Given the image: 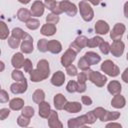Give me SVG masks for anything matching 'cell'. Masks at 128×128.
<instances>
[{"label":"cell","mask_w":128,"mask_h":128,"mask_svg":"<svg viewBox=\"0 0 128 128\" xmlns=\"http://www.w3.org/2000/svg\"><path fill=\"white\" fill-rule=\"evenodd\" d=\"M23 68H24V71L27 73H30L33 70V64H32L30 59H25L24 64H23Z\"/></svg>","instance_id":"obj_47"},{"label":"cell","mask_w":128,"mask_h":128,"mask_svg":"<svg viewBox=\"0 0 128 128\" xmlns=\"http://www.w3.org/2000/svg\"><path fill=\"white\" fill-rule=\"evenodd\" d=\"M24 55L22 54V52H16L15 54H13L12 58H11V64L15 69H20L23 67L24 64Z\"/></svg>","instance_id":"obj_14"},{"label":"cell","mask_w":128,"mask_h":128,"mask_svg":"<svg viewBox=\"0 0 128 128\" xmlns=\"http://www.w3.org/2000/svg\"><path fill=\"white\" fill-rule=\"evenodd\" d=\"M51 84L56 86V87H60L64 84L65 82V75H64V72L62 71H57L55 72L52 77H51Z\"/></svg>","instance_id":"obj_15"},{"label":"cell","mask_w":128,"mask_h":128,"mask_svg":"<svg viewBox=\"0 0 128 128\" xmlns=\"http://www.w3.org/2000/svg\"><path fill=\"white\" fill-rule=\"evenodd\" d=\"M89 70H84L82 72H80L77 75V82L78 83H86V81L88 80V75H89Z\"/></svg>","instance_id":"obj_38"},{"label":"cell","mask_w":128,"mask_h":128,"mask_svg":"<svg viewBox=\"0 0 128 128\" xmlns=\"http://www.w3.org/2000/svg\"><path fill=\"white\" fill-rule=\"evenodd\" d=\"M32 100L36 103V104H39L41 103L42 101L45 100V93L42 89H36L33 94H32Z\"/></svg>","instance_id":"obj_28"},{"label":"cell","mask_w":128,"mask_h":128,"mask_svg":"<svg viewBox=\"0 0 128 128\" xmlns=\"http://www.w3.org/2000/svg\"><path fill=\"white\" fill-rule=\"evenodd\" d=\"M66 72H67V74H68L69 76H72V77L78 75L77 68H76V66H74L73 64H71V65H69V66L66 67Z\"/></svg>","instance_id":"obj_46"},{"label":"cell","mask_w":128,"mask_h":128,"mask_svg":"<svg viewBox=\"0 0 128 128\" xmlns=\"http://www.w3.org/2000/svg\"><path fill=\"white\" fill-rule=\"evenodd\" d=\"M126 104V100L124 98V96H122L121 94H117V95H114V97L112 98L111 100V105L112 107L116 108V109H121L125 106Z\"/></svg>","instance_id":"obj_22"},{"label":"cell","mask_w":128,"mask_h":128,"mask_svg":"<svg viewBox=\"0 0 128 128\" xmlns=\"http://www.w3.org/2000/svg\"><path fill=\"white\" fill-rule=\"evenodd\" d=\"M29 74H30V80L32 82H41V81H43V80L46 79L44 77V75L37 68L36 69H33Z\"/></svg>","instance_id":"obj_27"},{"label":"cell","mask_w":128,"mask_h":128,"mask_svg":"<svg viewBox=\"0 0 128 128\" xmlns=\"http://www.w3.org/2000/svg\"><path fill=\"white\" fill-rule=\"evenodd\" d=\"M84 1H86V0H84Z\"/></svg>","instance_id":"obj_63"},{"label":"cell","mask_w":128,"mask_h":128,"mask_svg":"<svg viewBox=\"0 0 128 128\" xmlns=\"http://www.w3.org/2000/svg\"><path fill=\"white\" fill-rule=\"evenodd\" d=\"M86 83H78V86H77V92L78 93H83L86 91Z\"/></svg>","instance_id":"obj_53"},{"label":"cell","mask_w":128,"mask_h":128,"mask_svg":"<svg viewBox=\"0 0 128 128\" xmlns=\"http://www.w3.org/2000/svg\"><path fill=\"white\" fill-rule=\"evenodd\" d=\"M126 59L128 60V52H127V54H126Z\"/></svg>","instance_id":"obj_60"},{"label":"cell","mask_w":128,"mask_h":128,"mask_svg":"<svg viewBox=\"0 0 128 128\" xmlns=\"http://www.w3.org/2000/svg\"><path fill=\"white\" fill-rule=\"evenodd\" d=\"M88 80L91 81L97 87H103L107 82V77L98 71H94V70L90 69L89 75H88Z\"/></svg>","instance_id":"obj_3"},{"label":"cell","mask_w":128,"mask_h":128,"mask_svg":"<svg viewBox=\"0 0 128 128\" xmlns=\"http://www.w3.org/2000/svg\"><path fill=\"white\" fill-rule=\"evenodd\" d=\"M124 48H125V44L121 40H115L111 44L110 52L114 57H120L124 52Z\"/></svg>","instance_id":"obj_11"},{"label":"cell","mask_w":128,"mask_h":128,"mask_svg":"<svg viewBox=\"0 0 128 128\" xmlns=\"http://www.w3.org/2000/svg\"><path fill=\"white\" fill-rule=\"evenodd\" d=\"M9 33H10V32H9V29H8L7 25H6L4 22H1V23H0V38H1L2 40L7 39Z\"/></svg>","instance_id":"obj_32"},{"label":"cell","mask_w":128,"mask_h":128,"mask_svg":"<svg viewBox=\"0 0 128 128\" xmlns=\"http://www.w3.org/2000/svg\"><path fill=\"white\" fill-rule=\"evenodd\" d=\"M20 41H21V40L15 38V37H13V36H11V37L8 38V45L10 46V48L16 49V48H18V47L21 45V42H20Z\"/></svg>","instance_id":"obj_40"},{"label":"cell","mask_w":128,"mask_h":128,"mask_svg":"<svg viewBox=\"0 0 128 128\" xmlns=\"http://www.w3.org/2000/svg\"><path fill=\"white\" fill-rule=\"evenodd\" d=\"M25 33H26V32H24L21 28L16 27V28H14V29L11 31V36H13V37H15V38H17V39H19V40H22L23 37H24V35H25Z\"/></svg>","instance_id":"obj_36"},{"label":"cell","mask_w":128,"mask_h":128,"mask_svg":"<svg viewBox=\"0 0 128 128\" xmlns=\"http://www.w3.org/2000/svg\"><path fill=\"white\" fill-rule=\"evenodd\" d=\"M77 86H78V82L74 81V80H70L67 85H66V90L69 92V93H74V92H77Z\"/></svg>","instance_id":"obj_42"},{"label":"cell","mask_w":128,"mask_h":128,"mask_svg":"<svg viewBox=\"0 0 128 128\" xmlns=\"http://www.w3.org/2000/svg\"><path fill=\"white\" fill-rule=\"evenodd\" d=\"M75 42L81 47V48H84V47H86L87 46V42H88V38L87 37H85V36H83V35H80V36H78L76 39H75Z\"/></svg>","instance_id":"obj_44"},{"label":"cell","mask_w":128,"mask_h":128,"mask_svg":"<svg viewBox=\"0 0 128 128\" xmlns=\"http://www.w3.org/2000/svg\"><path fill=\"white\" fill-rule=\"evenodd\" d=\"M106 127H107V128H109V127H119V128H121V124H119V123H114V122H111V123L107 124V125H106Z\"/></svg>","instance_id":"obj_55"},{"label":"cell","mask_w":128,"mask_h":128,"mask_svg":"<svg viewBox=\"0 0 128 128\" xmlns=\"http://www.w3.org/2000/svg\"><path fill=\"white\" fill-rule=\"evenodd\" d=\"M31 16H32V14H31L30 10H28L26 8H20L17 11V18L21 22H27L31 18Z\"/></svg>","instance_id":"obj_26"},{"label":"cell","mask_w":128,"mask_h":128,"mask_svg":"<svg viewBox=\"0 0 128 128\" xmlns=\"http://www.w3.org/2000/svg\"><path fill=\"white\" fill-rule=\"evenodd\" d=\"M93 112H94L95 116L97 117V119H99L102 122H106V117H107L108 110H106L102 107H97L93 110Z\"/></svg>","instance_id":"obj_29"},{"label":"cell","mask_w":128,"mask_h":128,"mask_svg":"<svg viewBox=\"0 0 128 128\" xmlns=\"http://www.w3.org/2000/svg\"><path fill=\"white\" fill-rule=\"evenodd\" d=\"M67 125L69 128H78V127H84L85 125H87V117L86 115H82V116H78L75 118H71L68 120Z\"/></svg>","instance_id":"obj_10"},{"label":"cell","mask_w":128,"mask_h":128,"mask_svg":"<svg viewBox=\"0 0 128 128\" xmlns=\"http://www.w3.org/2000/svg\"><path fill=\"white\" fill-rule=\"evenodd\" d=\"M8 101H9L8 93L4 89H1V92H0V102L1 103H5V102H8Z\"/></svg>","instance_id":"obj_49"},{"label":"cell","mask_w":128,"mask_h":128,"mask_svg":"<svg viewBox=\"0 0 128 128\" xmlns=\"http://www.w3.org/2000/svg\"><path fill=\"white\" fill-rule=\"evenodd\" d=\"M121 78H122V80H123L125 83H128V67L123 71V73H122V75H121Z\"/></svg>","instance_id":"obj_54"},{"label":"cell","mask_w":128,"mask_h":128,"mask_svg":"<svg viewBox=\"0 0 128 128\" xmlns=\"http://www.w3.org/2000/svg\"><path fill=\"white\" fill-rule=\"evenodd\" d=\"M119 117H120V112H117V111H108L107 117H106V122L107 121L117 120Z\"/></svg>","instance_id":"obj_45"},{"label":"cell","mask_w":128,"mask_h":128,"mask_svg":"<svg viewBox=\"0 0 128 128\" xmlns=\"http://www.w3.org/2000/svg\"><path fill=\"white\" fill-rule=\"evenodd\" d=\"M50 112H51V107H50V104L48 102H46L44 100L41 103H39V116L41 118L47 119Z\"/></svg>","instance_id":"obj_21"},{"label":"cell","mask_w":128,"mask_h":128,"mask_svg":"<svg viewBox=\"0 0 128 128\" xmlns=\"http://www.w3.org/2000/svg\"><path fill=\"white\" fill-rule=\"evenodd\" d=\"M59 5L61 7V9L63 10V12H65L68 16L70 17H74L76 14H77V7L74 3L68 1V0H62L59 2Z\"/></svg>","instance_id":"obj_5"},{"label":"cell","mask_w":128,"mask_h":128,"mask_svg":"<svg viewBox=\"0 0 128 128\" xmlns=\"http://www.w3.org/2000/svg\"><path fill=\"white\" fill-rule=\"evenodd\" d=\"M94 29H95V32L99 35H105L109 32L110 30V27L108 25V23L104 20H98L96 23H95V26H94Z\"/></svg>","instance_id":"obj_13"},{"label":"cell","mask_w":128,"mask_h":128,"mask_svg":"<svg viewBox=\"0 0 128 128\" xmlns=\"http://www.w3.org/2000/svg\"><path fill=\"white\" fill-rule=\"evenodd\" d=\"M103 41L102 37L100 36H95V37H92L91 39H88V42H87V46L89 48H95V47H99V45L101 44V42Z\"/></svg>","instance_id":"obj_30"},{"label":"cell","mask_w":128,"mask_h":128,"mask_svg":"<svg viewBox=\"0 0 128 128\" xmlns=\"http://www.w3.org/2000/svg\"><path fill=\"white\" fill-rule=\"evenodd\" d=\"M10 115V110L8 108L0 109V120H5Z\"/></svg>","instance_id":"obj_50"},{"label":"cell","mask_w":128,"mask_h":128,"mask_svg":"<svg viewBox=\"0 0 128 128\" xmlns=\"http://www.w3.org/2000/svg\"><path fill=\"white\" fill-rule=\"evenodd\" d=\"M107 90L111 95H117L121 93L122 90V86L120 84V82L116 81V80H112L108 83L107 85Z\"/></svg>","instance_id":"obj_17"},{"label":"cell","mask_w":128,"mask_h":128,"mask_svg":"<svg viewBox=\"0 0 128 128\" xmlns=\"http://www.w3.org/2000/svg\"><path fill=\"white\" fill-rule=\"evenodd\" d=\"M84 57L86 58V60L88 61V63L90 65L98 64L101 61V56H99V54H97L96 52H93V51L86 52L85 55H84Z\"/></svg>","instance_id":"obj_24"},{"label":"cell","mask_w":128,"mask_h":128,"mask_svg":"<svg viewBox=\"0 0 128 128\" xmlns=\"http://www.w3.org/2000/svg\"><path fill=\"white\" fill-rule=\"evenodd\" d=\"M126 30V27L123 23H116L113 27V29L110 32V38L115 41V40H121L124 32Z\"/></svg>","instance_id":"obj_6"},{"label":"cell","mask_w":128,"mask_h":128,"mask_svg":"<svg viewBox=\"0 0 128 128\" xmlns=\"http://www.w3.org/2000/svg\"><path fill=\"white\" fill-rule=\"evenodd\" d=\"M11 77L13 80H15V82H19V81H22L23 79H25L23 73L19 69H14L11 73Z\"/></svg>","instance_id":"obj_35"},{"label":"cell","mask_w":128,"mask_h":128,"mask_svg":"<svg viewBox=\"0 0 128 128\" xmlns=\"http://www.w3.org/2000/svg\"><path fill=\"white\" fill-rule=\"evenodd\" d=\"M47 121H48V126L50 128H62L63 127V124L59 120L58 113L55 110H51V112L47 118Z\"/></svg>","instance_id":"obj_12"},{"label":"cell","mask_w":128,"mask_h":128,"mask_svg":"<svg viewBox=\"0 0 128 128\" xmlns=\"http://www.w3.org/2000/svg\"><path fill=\"white\" fill-rule=\"evenodd\" d=\"M60 18H59V15L55 14V13H49L47 16H46V22L47 23H52V24H57L59 22Z\"/></svg>","instance_id":"obj_39"},{"label":"cell","mask_w":128,"mask_h":128,"mask_svg":"<svg viewBox=\"0 0 128 128\" xmlns=\"http://www.w3.org/2000/svg\"><path fill=\"white\" fill-rule=\"evenodd\" d=\"M110 48H111V45H110L108 42L104 41V40H103V41L101 42V44L99 45V49H100L101 53L104 54V55H107V54L110 52Z\"/></svg>","instance_id":"obj_41"},{"label":"cell","mask_w":128,"mask_h":128,"mask_svg":"<svg viewBox=\"0 0 128 128\" xmlns=\"http://www.w3.org/2000/svg\"><path fill=\"white\" fill-rule=\"evenodd\" d=\"M45 4L40 1V0H36L32 3V6L30 7V12L32 14V16L34 17H41L44 13L45 10Z\"/></svg>","instance_id":"obj_8"},{"label":"cell","mask_w":128,"mask_h":128,"mask_svg":"<svg viewBox=\"0 0 128 128\" xmlns=\"http://www.w3.org/2000/svg\"><path fill=\"white\" fill-rule=\"evenodd\" d=\"M127 40H128V35H127Z\"/></svg>","instance_id":"obj_62"},{"label":"cell","mask_w":128,"mask_h":128,"mask_svg":"<svg viewBox=\"0 0 128 128\" xmlns=\"http://www.w3.org/2000/svg\"><path fill=\"white\" fill-rule=\"evenodd\" d=\"M85 115H86V117H87V124H93V123L97 120V117L95 116L93 110H92V111H89V112L86 113Z\"/></svg>","instance_id":"obj_48"},{"label":"cell","mask_w":128,"mask_h":128,"mask_svg":"<svg viewBox=\"0 0 128 128\" xmlns=\"http://www.w3.org/2000/svg\"><path fill=\"white\" fill-rule=\"evenodd\" d=\"M34 112L35 111H34L33 107H31V106H24L22 108V114L24 116H26V117H29V118L33 117L34 116Z\"/></svg>","instance_id":"obj_43"},{"label":"cell","mask_w":128,"mask_h":128,"mask_svg":"<svg viewBox=\"0 0 128 128\" xmlns=\"http://www.w3.org/2000/svg\"><path fill=\"white\" fill-rule=\"evenodd\" d=\"M81 102H82V104H84L86 106H90L92 104V99L87 95H83V96H81Z\"/></svg>","instance_id":"obj_51"},{"label":"cell","mask_w":128,"mask_h":128,"mask_svg":"<svg viewBox=\"0 0 128 128\" xmlns=\"http://www.w3.org/2000/svg\"><path fill=\"white\" fill-rule=\"evenodd\" d=\"M25 23H26V27L28 29H30V30H36L40 26V21L38 19H36V18H30Z\"/></svg>","instance_id":"obj_31"},{"label":"cell","mask_w":128,"mask_h":128,"mask_svg":"<svg viewBox=\"0 0 128 128\" xmlns=\"http://www.w3.org/2000/svg\"><path fill=\"white\" fill-rule=\"evenodd\" d=\"M18 2H20V3H22V4H24V5H26V4H28L31 0H17Z\"/></svg>","instance_id":"obj_58"},{"label":"cell","mask_w":128,"mask_h":128,"mask_svg":"<svg viewBox=\"0 0 128 128\" xmlns=\"http://www.w3.org/2000/svg\"><path fill=\"white\" fill-rule=\"evenodd\" d=\"M0 65H1V69H0V71L2 72V71L4 70V62H3V61H0Z\"/></svg>","instance_id":"obj_59"},{"label":"cell","mask_w":128,"mask_h":128,"mask_svg":"<svg viewBox=\"0 0 128 128\" xmlns=\"http://www.w3.org/2000/svg\"><path fill=\"white\" fill-rule=\"evenodd\" d=\"M88 1H89L92 5H95V6H96V5H98V4L101 2V0H88Z\"/></svg>","instance_id":"obj_57"},{"label":"cell","mask_w":128,"mask_h":128,"mask_svg":"<svg viewBox=\"0 0 128 128\" xmlns=\"http://www.w3.org/2000/svg\"><path fill=\"white\" fill-rule=\"evenodd\" d=\"M37 69L44 75V77L47 79L48 76L50 75V67H49V62L45 59H41L37 63Z\"/></svg>","instance_id":"obj_16"},{"label":"cell","mask_w":128,"mask_h":128,"mask_svg":"<svg viewBox=\"0 0 128 128\" xmlns=\"http://www.w3.org/2000/svg\"><path fill=\"white\" fill-rule=\"evenodd\" d=\"M20 50L24 54H30L34 50L33 38L28 33H25V35L22 39V42H21V45H20Z\"/></svg>","instance_id":"obj_4"},{"label":"cell","mask_w":128,"mask_h":128,"mask_svg":"<svg viewBox=\"0 0 128 128\" xmlns=\"http://www.w3.org/2000/svg\"><path fill=\"white\" fill-rule=\"evenodd\" d=\"M28 88V84H27V80L26 78L23 79L22 81H19V82H15L13 84H11L10 86V91L13 93V94H22L24 92H26Z\"/></svg>","instance_id":"obj_9"},{"label":"cell","mask_w":128,"mask_h":128,"mask_svg":"<svg viewBox=\"0 0 128 128\" xmlns=\"http://www.w3.org/2000/svg\"><path fill=\"white\" fill-rule=\"evenodd\" d=\"M47 1H54V0H45V2H47Z\"/></svg>","instance_id":"obj_61"},{"label":"cell","mask_w":128,"mask_h":128,"mask_svg":"<svg viewBox=\"0 0 128 128\" xmlns=\"http://www.w3.org/2000/svg\"><path fill=\"white\" fill-rule=\"evenodd\" d=\"M17 124L20 127H27L30 124V118L24 116L23 114H21L18 118H17Z\"/></svg>","instance_id":"obj_34"},{"label":"cell","mask_w":128,"mask_h":128,"mask_svg":"<svg viewBox=\"0 0 128 128\" xmlns=\"http://www.w3.org/2000/svg\"><path fill=\"white\" fill-rule=\"evenodd\" d=\"M53 102H54V106L57 110H62V109H64V106L67 103V99L63 94L58 93L54 96Z\"/></svg>","instance_id":"obj_19"},{"label":"cell","mask_w":128,"mask_h":128,"mask_svg":"<svg viewBox=\"0 0 128 128\" xmlns=\"http://www.w3.org/2000/svg\"><path fill=\"white\" fill-rule=\"evenodd\" d=\"M76 52L75 51H73L72 49H67L65 52H64V54L61 56V59H60V61H61V64H62V66H64V67H67V66H69V65H71L72 63H73V61L75 60V58H76Z\"/></svg>","instance_id":"obj_7"},{"label":"cell","mask_w":128,"mask_h":128,"mask_svg":"<svg viewBox=\"0 0 128 128\" xmlns=\"http://www.w3.org/2000/svg\"><path fill=\"white\" fill-rule=\"evenodd\" d=\"M57 29H56V26L55 24H52V23H47L44 24L42 27H41V30H40V33L44 36H53L55 33H56Z\"/></svg>","instance_id":"obj_20"},{"label":"cell","mask_w":128,"mask_h":128,"mask_svg":"<svg viewBox=\"0 0 128 128\" xmlns=\"http://www.w3.org/2000/svg\"><path fill=\"white\" fill-rule=\"evenodd\" d=\"M124 16L128 19V1L125 2L124 4Z\"/></svg>","instance_id":"obj_56"},{"label":"cell","mask_w":128,"mask_h":128,"mask_svg":"<svg viewBox=\"0 0 128 128\" xmlns=\"http://www.w3.org/2000/svg\"><path fill=\"white\" fill-rule=\"evenodd\" d=\"M69 48H70V49H72L73 51H75L76 53H79V52L82 50V48H81V47H80V46H79L75 41H74V42H72V43L70 44Z\"/></svg>","instance_id":"obj_52"},{"label":"cell","mask_w":128,"mask_h":128,"mask_svg":"<svg viewBox=\"0 0 128 128\" xmlns=\"http://www.w3.org/2000/svg\"><path fill=\"white\" fill-rule=\"evenodd\" d=\"M64 110L68 113H78L82 110V105L77 101H73V102L67 101V103L64 106Z\"/></svg>","instance_id":"obj_18"},{"label":"cell","mask_w":128,"mask_h":128,"mask_svg":"<svg viewBox=\"0 0 128 128\" xmlns=\"http://www.w3.org/2000/svg\"><path fill=\"white\" fill-rule=\"evenodd\" d=\"M101 70H102V72H104L105 74H107L108 76H111V77H116L120 73L119 67L112 60H105L101 64Z\"/></svg>","instance_id":"obj_2"},{"label":"cell","mask_w":128,"mask_h":128,"mask_svg":"<svg viewBox=\"0 0 128 128\" xmlns=\"http://www.w3.org/2000/svg\"><path fill=\"white\" fill-rule=\"evenodd\" d=\"M47 46H48V40H46L45 38H42V39H40V40L37 42V48H38V50H39L40 52H42V53L48 51Z\"/></svg>","instance_id":"obj_33"},{"label":"cell","mask_w":128,"mask_h":128,"mask_svg":"<svg viewBox=\"0 0 128 128\" xmlns=\"http://www.w3.org/2000/svg\"><path fill=\"white\" fill-rule=\"evenodd\" d=\"M48 51L52 54H58L62 51V45L57 40H50L48 41Z\"/></svg>","instance_id":"obj_23"},{"label":"cell","mask_w":128,"mask_h":128,"mask_svg":"<svg viewBox=\"0 0 128 128\" xmlns=\"http://www.w3.org/2000/svg\"><path fill=\"white\" fill-rule=\"evenodd\" d=\"M78 7H79V12H80L82 19L86 22L92 21V19L94 18V11H93L91 5L88 2L82 0L79 2Z\"/></svg>","instance_id":"obj_1"},{"label":"cell","mask_w":128,"mask_h":128,"mask_svg":"<svg viewBox=\"0 0 128 128\" xmlns=\"http://www.w3.org/2000/svg\"><path fill=\"white\" fill-rule=\"evenodd\" d=\"M90 66H91V65L88 63V61L86 60V58H85L84 56L79 59V61H78V68H79L80 70H82V71L88 70V69H90Z\"/></svg>","instance_id":"obj_37"},{"label":"cell","mask_w":128,"mask_h":128,"mask_svg":"<svg viewBox=\"0 0 128 128\" xmlns=\"http://www.w3.org/2000/svg\"><path fill=\"white\" fill-rule=\"evenodd\" d=\"M24 107V100L22 98H13L9 102V108L14 111H19L22 110Z\"/></svg>","instance_id":"obj_25"}]
</instances>
